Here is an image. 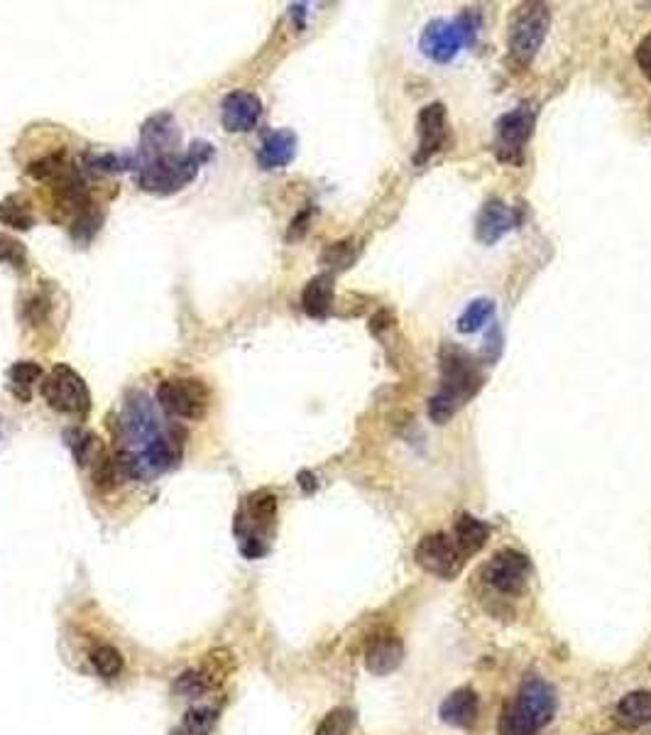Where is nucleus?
<instances>
[{"mask_svg":"<svg viewBox=\"0 0 651 735\" xmlns=\"http://www.w3.org/2000/svg\"><path fill=\"white\" fill-rule=\"evenodd\" d=\"M483 373L475 358L458 346H443L441 351V388L431 397L429 417L446 424L480 390Z\"/></svg>","mask_w":651,"mask_h":735,"instance_id":"obj_1","label":"nucleus"},{"mask_svg":"<svg viewBox=\"0 0 651 735\" xmlns=\"http://www.w3.org/2000/svg\"><path fill=\"white\" fill-rule=\"evenodd\" d=\"M211 157V145L196 143L186 155H157L155 160L147 162L140 170V187L147 192L169 194L182 189L199 172V165H204Z\"/></svg>","mask_w":651,"mask_h":735,"instance_id":"obj_2","label":"nucleus"},{"mask_svg":"<svg viewBox=\"0 0 651 735\" xmlns=\"http://www.w3.org/2000/svg\"><path fill=\"white\" fill-rule=\"evenodd\" d=\"M549 25L551 13L544 3H522L514 10L510 18V35H507L514 62L522 64V67L532 62L544 45L546 35H549Z\"/></svg>","mask_w":651,"mask_h":735,"instance_id":"obj_3","label":"nucleus"},{"mask_svg":"<svg viewBox=\"0 0 651 735\" xmlns=\"http://www.w3.org/2000/svg\"><path fill=\"white\" fill-rule=\"evenodd\" d=\"M480 18L475 13H463L456 20H434L426 25L424 35H421V52L431 59V62H451L463 47L473 45L478 37Z\"/></svg>","mask_w":651,"mask_h":735,"instance_id":"obj_4","label":"nucleus"},{"mask_svg":"<svg viewBox=\"0 0 651 735\" xmlns=\"http://www.w3.org/2000/svg\"><path fill=\"white\" fill-rule=\"evenodd\" d=\"M42 397L52 410L84 419L91 410V395L84 378L69 366H57L42 383Z\"/></svg>","mask_w":651,"mask_h":735,"instance_id":"obj_5","label":"nucleus"},{"mask_svg":"<svg viewBox=\"0 0 651 735\" xmlns=\"http://www.w3.org/2000/svg\"><path fill=\"white\" fill-rule=\"evenodd\" d=\"M157 400L172 417L201 419L209 410V388L196 378H172L157 388Z\"/></svg>","mask_w":651,"mask_h":735,"instance_id":"obj_6","label":"nucleus"},{"mask_svg":"<svg viewBox=\"0 0 651 735\" xmlns=\"http://www.w3.org/2000/svg\"><path fill=\"white\" fill-rule=\"evenodd\" d=\"M512 704L514 711H517L534 731H541L544 726H549L551 718L556 716L558 709L554 686L544 682L541 677H536V674H529V677L524 679L522 686H519L517 701H512Z\"/></svg>","mask_w":651,"mask_h":735,"instance_id":"obj_7","label":"nucleus"},{"mask_svg":"<svg viewBox=\"0 0 651 735\" xmlns=\"http://www.w3.org/2000/svg\"><path fill=\"white\" fill-rule=\"evenodd\" d=\"M414 559L424 571L439 576V579H453V576L461 574L465 557L458 549L456 539H451L443 532L436 535H426L414 549Z\"/></svg>","mask_w":651,"mask_h":735,"instance_id":"obj_8","label":"nucleus"},{"mask_svg":"<svg viewBox=\"0 0 651 735\" xmlns=\"http://www.w3.org/2000/svg\"><path fill=\"white\" fill-rule=\"evenodd\" d=\"M536 123V111L532 103H522V106L512 108L505 116H500L497 121V152H500L502 160L519 162L522 160L524 145L529 143L534 133Z\"/></svg>","mask_w":651,"mask_h":735,"instance_id":"obj_9","label":"nucleus"},{"mask_svg":"<svg viewBox=\"0 0 651 735\" xmlns=\"http://www.w3.org/2000/svg\"><path fill=\"white\" fill-rule=\"evenodd\" d=\"M529 576H532V562L527 559V554L514 552V549H502L485 566V581L500 593H510V596L524 591Z\"/></svg>","mask_w":651,"mask_h":735,"instance_id":"obj_10","label":"nucleus"},{"mask_svg":"<svg viewBox=\"0 0 651 735\" xmlns=\"http://www.w3.org/2000/svg\"><path fill=\"white\" fill-rule=\"evenodd\" d=\"M221 121L228 133H250L262 118L260 98L250 91H233L223 98Z\"/></svg>","mask_w":651,"mask_h":735,"instance_id":"obj_11","label":"nucleus"},{"mask_svg":"<svg viewBox=\"0 0 651 735\" xmlns=\"http://www.w3.org/2000/svg\"><path fill=\"white\" fill-rule=\"evenodd\" d=\"M446 143V108L441 103H429L419 113V152L414 155V165H424L434 152Z\"/></svg>","mask_w":651,"mask_h":735,"instance_id":"obj_12","label":"nucleus"},{"mask_svg":"<svg viewBox=\"0 0 651 735\" xmlns=\"http://www.w3.org/2000/svg\"><path fill=\"white\" fill-rule=\"evenodd\" d=\"M404 647L402 640L395 633H377L370 637L368 647H365V667L377 677L392 674L402 664Z\"/></svg>","mask_w":651,"mask_h":735,"instance_id":"obj_13","label":"nucleus"},{"mask_svg":"<svg viewBox=\"0 0 651 735\" xmlns=\"http://www.w3.org/2000/svg\"><path fill=\"white\" fill-rule=\"evenodd\" d=\"M514 223H517V219H514L512 209H507V204H502L500 199H490L480 209L478 221H475V233H478L480 243L492 245L495 241H500L505 233H510Z\"/></svg>","mask_w":651,"mask_h":735,"instance_id":"obj_14","label":"nucleus"},{"mask_svg":"<svg viewBox=\"0 0 651 735\" xmlns=\"http://www.w3.org/2000/svg\"><path fill=\"white\" fill-rule=\"evenodd\" d=\"M478 694H475L470 686H463V689L453 691L446 701L441 704V721L448 723L453 728H470L475 721H478Z\"/></svg>","mask_w":651,"mask_h":735,"instance_id":"obj_15","label":"nucleus"},{"mask_svg":"<svg viewBox=\"0 0 651 735\" xmlns=\"http://www.w3.org/2000/svg\"><path fill=\"white\" fill-rule=\"evenodd\" d=\"M294 155H297V135L292 130H275L262 140L257 162L262 170H279V167H287Z\"/></svg>","mask_w":651,"mask_h":735,"instance_id":"obj_16","label":"nucleus"},{"mask_svg":"<svg viewBox=\"0 0 651 735\" xmlns=\"http://www.w3.org/2000/svg\"><path fill=\"white\" fill-rule=\"evenodd\" d=\"M615 721L622 728H642L651 723V691H632V694L622 696V701L615 709Z\"/></svg>","mask_w":651,"mask_h":735,"instance_id":"obj_17","label":"nucleus"},{"mask_svg":"<svg viewBox=\"0 0 651 735\" xmlns=\"http://www.w3.org/2000/svg\"><path fill=\"white\" fill-rule=\"evenodd\" d=\"M490 537V527L485 525L483 520L478 517L463 513L456 520V527H453V539H456L458 549L463 552V557H470V554L480 552L485 547Z\"/></svg>","mask_w":651,"mask_h":735,"instance_id":"obj_18","label":"nucleus"},{"mask_svg":"<svg viewBox=\"0 0 651 735\" xmlns=\"http://www.w3.org/2000/svg\"><path fill=\"white\" fill-rule=\"evenodd\" d=\"M333 302V280L331 275H319L304 287L302 294V304H304V312L309 317H326L328 309H331Z\"/></svg>","mask_w":651,"mask_h":735,"instance_id":"obj_19","label":"nucleus"},{"mask_svg":"<svg viewBox=\"0 0 651 735\" xmlns=\"http://www.w3.org/2000/svg\"><path fill=\"white\" fill-rule=\"evenodd\" d=\"M495 317V302L492 299H475L465 307V312L458 319V331L463 334H475V331L483 329L488 321Z\"/></svg>","mask_w":651,"mask_h":735,"instance_id":"obj_20","label":"nucleus"},{"mask_svg":"<svg viewBox=\"0 0 651 735\" xmlns=\"http://www.w3.org/2000/svg\"><path fill=\"white\" fill-rule=\"evenodd\" d=\"M216 726V711L213 709H191L182 718L172 735H209Z\"/></svg>","mask_w":651,"mask_h":735,"instance_id":"obj_21","label":"nucleus"},{"mask_svg":"<svg viewBox=\"0 0 651 735\" xmlns=\"http://www.w3.org/2000/svg\"><path fill=\"white\" fill-rule=\"evenodd\" d=\"M91 662L103 679H116L123 672V655L111 645H101L91 652Z\"/></svg>","mask_w":651,"mask_h":735,"instance_id":"obj_22","label":"nucleus"},{"mask_svg":"<svg viewBox=\"0 0 651 735\" xmlns=\"http://www.w3.org/2000/svg\"><path fill=\"white\" fill-rule=\"evenodd\" d=\"M42 378V368L32 361H20L10 368V380H13L15 392L20 390V397L27 400L30 397V388Z\"/></svg>","mask_w":651,"mask_h":735,"instance_id":"obj_23","label":"nucleus"},{"mask_svg":"<svg viewBox=\"0 0 651 735\" xmlns=\"http://www.w3.org/2000/svg\"><path fill=\"white\" fill-rule=\"evenodd\" d=\"M0 221H3L5 226H10V228H20V231H27V228L35 223L30 211H27L18 199H13V196H10V199H5L3 204H0Z\"/></svg>","mask_w":651,"mask_h":735,"instance_id":"obj_24","label":"nucleus"},{"mask_svg":"<svg viewBox=\"0 0 651 735\" xmlns=\"http://www.w3.org/2000/svg\"><path fill=\"white\" fill-rule=\"evenodd\" d=\"M500 735H539V731H534V728L514 711L512 701H507L500 716Z\"/></svg>","mask_w":651,"mask_h":735,"instance_id":"obj_25","label":"nucleus"},{"mask_svg":"<svg viewBox=\"0 0 651 735\" xmlns=\"http://www.w3.org/2000/svg\"><path fill=\"white\" fill-rule=\"evenodd\" d=\"M350 726H353V713L348 709H336L321 721V726L316 728V735H348Z\"/></svg>","mask_w":651,"mask_h":735,"instance_id":"obj_26","label":"nucleus"},{"mask_svg":"<svg viewBox=\"0 0 651 735\" xmlns=\"http://www.w3.org/2000/svg\"><path fill=\"white\" fill-rule=\"evenodd\" d=\"M0 263H8L10 268L15 270H25L27 265V253H25V245L15 238L8 236H0Z\"/></svg>","mask_w":651,"mask_h":735,"instance_id":"obj_27","label":"nucleus"},{"mask_svg":"<svg viewBox=\"0 0 651 735\" xmlns=\"http://www.w3.org/2000/svg\"><path fill=\"white\" fill-rule=\"evenodd\" d=\"M206 689H209V682H206V677L201 672H186L177 679V684H174V691L186 696V699H189V696H201Z\"/></svg>","mask_w":651,"mask_h":735,"instance_id":"obj_28","label":"nucleus"},{"mask_svg":"<svg viewBox=\"0 0 651 735\" xmlns=\"http://www.w3.org/2000/svg\"><path fill=\"white\" fill-rule=\"evenodd\" d=\"M637 64H639V69L644 72V76H647V79L651 81V32L647 37H644L642 42H639Z\"/></svg>","mask_w":651,"mask_h":735,"instance_id":"obj_29","label":"nucleus"}]
</instances>
